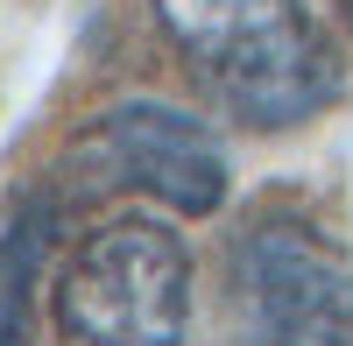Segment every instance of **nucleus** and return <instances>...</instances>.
I'll list each match as a JSON object with an SVG mask.
<instances>
[{
    "instance_id": "3",
    "label": "nucleus",
    "mask_w": 353,
    "mask_h": 346,
    "mask_svg": "<svg viewBox=\"0 0 353 346\" xmlns=\"http://www.w3.org/2000/svg\"><path fill=\"white\" fill-rule=\"evenodd\" d=\"M248 346H353V262L311 219H254L233 247Z\"/></svg>"
},
{
    "instance_id": "4",
    "label": "nucleus",
    "mask_w": 353,
    "mask_h": 346,
    "mask_svg": "<svg viewBox=\"0 0 353 346\" xmlns=\"http://www.w3.org/2000/svg\"><path fill=\"white\" fill-rule=\"evenodd\" d=\"M85 156L106 170V184H134V191H149L170 212H191V219L219 212L226 184H233L212 128L191 121L184 106H163V99H128V106L99 113Z\"/></svg>"
},
{
    "instance_id": "2",
    "label": "nucleus",
    "mask_w": 353,
    "mask_h": 346,
    "mask_svg": "<svg viewBox=\"0 0 353 346\" xmlns=\"http://www.w3.org/2000/svg\"><path fill=\"white\" fill-rule=\"evenodd\" d=\"M57 332L71 346H184L191 247L141 212L85 234L57 283Z\"/></svg>"
},
{
    "instance_id": "1",
    "label": "nucleus",
    "mask_w": 353,
    "mask_h": 346,
    "mask_svg": "<svg viewBox=\"0 0 353 346\" xmlns=\"http://www.w3.org/2000/svg\"><path fill=\"white\" fill-rule=\"evenodd\" d=\"M163 43L241 128H304L339 99V57L304 0H149Z\"/></svg>"
},
{
    "instance_id": "6",
    "label": "nucleus",
    "mask_w": 353,
    "mask_h": 346,
    "mask_svg": "<svg viewBox=\"0 0 353 346\" xmlns=\"http://www.w3.org/2000/svg\"><path fill=\"white\" fill-rule=\"evenodd\" d=\"M339 14H346V21H353V0H339Z\"/></svg>"
},
{
    "instance_id": "5",
    "label": "nucleus",
    "mask_w": 353,
    "mask_h": 346,
    "mask_svg": "<svg viewBox=\"0 0 353 346\" xmlns=\"http://www.w3.org/2000/svg\"><path fill=\"white\" fill-rule=\"evenodd\" d=\"M57 226H64V205L50 191H36V198H21V212L0 234V346H28V290L43 276Z\"/></svg>"
}]
</instances>
